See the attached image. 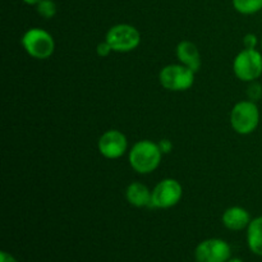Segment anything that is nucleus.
<instances>
[{"mask_svg":"<svg viewBox=\"0 0 262 262\" xmlns=\"http://www.w3.org/2000/svg\"><path fill=\"white\" fill-rule=\"evenodd\" d=\"M163 158L158 143L150 140H141L132 146L128 154L129 165L140 174H150L159 168Z\"/></svg>","mask_w":262,"mask_h":262,"instance_id":"1","label":"nucleus"},{"mask_svg":"<svg viewBox=\"0 0 262 262\" xmlns=\"http://www.w3.org/2000/svg\"><path fill=\"white\" fill-rule=\"evenodd\" d=\"M260 124V110L256 102L242 100L230 112V125L238 135L247 136L255 132Z\"/></svg>","mask_w":262,"mask_h":262,"instance_id":"2","label":"nucleus"},{"mask_svg":"<svg viewBox=\"0 0 262 262\" xmlns=\"http://www.w3.org/2000/svg\"><path fill=\"white\" fill-rule=\"evenodd\" d=\"M233 72L242 82L257 81L262 76V53L256 49H243L233 61Z\"/></svg>","mask_w":262,"mask_h":262,"instance_id":"3","label":"nucleus"},{"mask_svg":"<svg viewBox=\"0 0 262 262\" xmlns=\"http://www.w3.org/2000/svg\"><path fill=\"white\" fill-rule=\"evenodd\" d=\"M22 45L26 53L35 59L50 58L55 50V41L51 33L37 27L26 31L22 37Z\"/></svg>","mask_w":262,"mask_h":262,"instance_id":"4","label":"nucleus"},{"mask_svg":"<svg viewBox=\"0 0 262 262\" xmlns=\"http://www.w3.org/2000/svg\"><path fill=\"white\" fill-rule=\"evenodd\" d=\"M105 40L117 53H129L136 50L141 43V33L135 26L119 23L109 28Z\"/></svg>","mask_w":262,"mask_h":262,"instance_id":"5","label":"nucleus"},{"mask_svg":"<svg viewBox=\"0 0 262 262\" xmlns=\"http://www.w3.org/2000/svg\"><path fill=\"white\" fill-rule=\"evenodd\" d=\"M194 72L183 64H169L159 73V82L168 91H187L194 83Z\"/></svg>","mask_w":262,"mask_h":262,"instance_id":"6","label":"nucleus"},{"mask_svg":"<svg viewBox=\"0 0 262 262\" xmlns=\"http://www.w3.org/2000/svg\"><path fill=\"white\" fill-rule=\"evenodd\" d=\"M182 196H183V188L177 179H163L152 189V199H151L150 207H152V209H170L181 201Z\"/></svg>","mask_w":262,"mask_h":262,"instance_id":"7","label":"nucleus"},{"mask_svg":"<svg viewBox=\"0 0 262 262\" xmlns=\"http://www.w3.org/2000/svg\"><path fill=\"white\" fill-rule=\"evenodd\" d=\"M232 257V247L222 238H209L197 245L194 250L196 262H228Z\"/></svg>","mask_w":262,"mask_h":262,"instance_id":"8","label":"nucleus"},{"mask_svg":"<svg viewBox=\"0 0 262 262\" xmlns=\"http://www.w3.org/2000/svg\"><path fill=\"white\" fill-rule=\"evenodd\" d=\"M99 152L104 158L114 160L122 158L128 148V141L125 135L118 129H109L101 135L97 142Z\"/></svg>","mask_w":262,"mask_h":262,"instance_id":"9","label":"nucleus"},{"mask_svg":"<svg viewBox=\"0 0 262 262\" xmlns=\"http://www.w3.org/2000/svg\"><path fill=\"white\" fill-rule=\"evenodd\" d=\"M251 215L246 209L241 206L229 207L224 211L222 216V223L227 229L233 232L247 229L251 223Z\"/></svg>","mask_w":262,"mask_h":262,"instance_id":"10","label":"nucleus"},{"mask_svg":"<svg viewBox=\"0 0 262 262\" xmlns=\"http://www.w3.org/2000/svg\"><path fill=\"white\" fill-rule=\"evenodd\" d=\"M177 58L181 61V64L188 67L194 73H197L201 68V54H200L196 43H193L192 41L183 40L178 43V46H177Z\"/></svg>","mask_w":262,"mask_h":262,"instance_id":"11","label":"nucleus"},{"mask_svg":"<svg viewBox=\"0 0 262 262\" xmlns=\"http://www.w3.org/2000/svg\"><path fill=\"white\" fill-rule=\"evenodd\" d=\"M125 199L132 206L138 207H150L151 199H152V191L147 188L141 182H133L125 189Z\"/></svg>","mask_w":262,"mask_h":262,"instance_id":"12","label":"nucleus"},{"mask_svg":"<svg viewBox=\"0 0 262 262\" xmlns=\"http://www.w3.org/2000/svg\"><path fill=\"white\" fill-rule=\"evenodd\" d=\"M247 246L253 255L262 257V216L251 220L247 228Z\"/></svg>","mask_w":262,"mask_h":262,"instance_id":"13","label":"nucleus"},{"mask_svg":"<svg viewBox=\"0 0 262 262\" xmlns=\"http://www.w3.org/2000/svg\"><path fill=\"white\" fill-rule=\"evenodd\" d=\"M232 3L234 9L241 14L251 15L262 10V0H232Z\"/></svg>","mask_w":262,"mask_h":262,"instance_id":"14","label":"nucleus"},{"mask_svg":"<svg viewBox=\"0 0 262 262\" xmlns=\"http://www.w3.org/2000/svg\"><path fill=\"white\" fill-rule=\"evenodd\" d=\"M36 10L45 19H51L53 17H55L58 8H56V4L54 0H41L36 5Z\"/></svg>","mask_w":262,"mask_h":262,"instance_id":"15","label":"nucleus"},{"mask_svg":"<svg viewBox=\"0 0 262 262\" xmlns=\"http://www.w3.org/2000/svg\"><path fill=\"white\" fill-rule=\"evenodd\" d=\"M247 94L248 100L253 102H257L260 101L262 99V84L258 81H252V82H248V86H247Z\"/></svg>","mask_w":262,"mask_h":262,"instance_id":"16","label":"nucleus"},{"mask_svg":"<svg viewBox=\"0 0 262 262\" xmlns=\"http://www.w3.org/2000/svg\"><path fill=\"white\" fill-rule=\"evenodd\" d=\"M112 51H113L112 46H110L109 43H107L106 40L102 41V42H100L99 45L96 46V53H97V55L101 56V58H106V56H109Z\"/></svg>","mask_w":262,"mask_h":262,"instance_id":"17","label":"nucleus"},{"mask_svg":"<svg viewBox=\"0 0 262 262\" xmlns=\"http://www.w3.org/2000/svg\"><path fill=\"white\" fill-rule=\"evenodd\" d=\"M258 43V38L255 33H247V35L243 37V45L246 49H256Z\"/></svg>","mask_w":262,"mask_h":262,"instance_id":"18","label":"nucleus"},{"mask_svg":"<svg viewBox=\"0 0 262 262\" xmlns=\"http://www.w3.org/2000/svg\"><path fill=\"white\" fill-rule=\"evenodd\" d=\"M159 147H160L161 152H163V155H165V154H169L171 150H173V143H171L170 140H161L160 142L158 143Z\"/></svg>","mask_w":262,"mask_h":262,"instance_id":"19","label":"nucleus"},{"mask_svg":"<svg viewBox=\"0 0 262 262\" xmlns=\"http://www.w3.org/2000/svg\"><path fill=\"white\" fill-rule=\"evenodd\" d=\"M0 262H18V260L12 255V253L2 251V252H0Z\"/></svg>","mask_w":262,"mask_h":262,"instance_id":"20","label":"nucleus"},{"mask_svg":"<svg viewBox=\"0 0 262 262\" xmlns=\"http://www.w3.org/2000/svg\"><path fill=\"white\" fill-rule=\"evenodd\" d=\"M23 3H26L27 5H37L41 0H22Z\"/></svg>","mask_w":262,"mask_h":262,"instance_id":"21","label":"nucleus"},{"mask_svg":"<svg viewBox=\"0 0 262 262\" xmlns=\"http://www.w3.org/2000/svg\"><path fill=\"white\" fill-rule=\"evenodd\" d=\"M228 262H245V261L239 257H230L229 260H228Z\"/></svg>","mask_w":262,"mask_h":262,"instance_id":"22","label":"nucleus"},{"mask_svg":"<svg viewBox=\"0 0 262 262\" xmlns=\"http://www.w3.org/2000/svg\"><path fill=\"white\" fill-rule=\"evenodd\" d=\"M261 49H262V37H261Z\"/></svg>","mask_w":262,"mask_h":262,"instance_id":"23","label":"nucleus"}]
</instances>
